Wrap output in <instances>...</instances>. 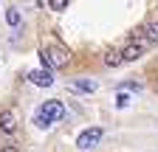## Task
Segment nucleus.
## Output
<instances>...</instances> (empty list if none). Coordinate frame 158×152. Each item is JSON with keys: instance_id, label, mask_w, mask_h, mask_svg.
<instances>
[{"instance_id": "nucleus-2", "label": "nucleus", "mask_w": 158, "mask_h": 152, "mask_svg": "<svg viewBox=\"0 0 158 152\" xmlns=\"http://www.w3.org/2000/svg\"><path fill=\"white\" fill-rule=\"evenodd\" d=\"M71 59V54L62 51V48H40V62H43V68H65Z\"/></svg>"}, {"instance_id": "nucleus-9", "label": "nucleus", "mask_w": 158, "mask_h": 152, "mask_svg": "<svg viewBox=\"0 0 158 152\" xmlns=\"http://www.w3.org/2000/svg\"><path fill=\"white\" fill-rule=\"evenodd\" d=\"M124 59H122V51H110V54H105V65L107 68H116V65H122Z\"/></svg>"}, {"instance_id": "nucleus-13", "label": "nucleus", "mask_w": 158, "mask_h": 152, "mask_svg": "<svg viewBox=\"0 0 158 152\" xmlns=\"http://www.w3.org/2000/svg\"><path fill=\"white\" fill-rule=\"evenodd\" d=\"M122 90H135V93H138V90H141V82H124Z\"/></svg>"}, {"instance_id": "nucleus-5", "label": "nucleus", "mask_w": 158, "mask_h": 152, "mask_svg": "<svg viewBox=\"0 0 158 152\" xmlns=\"http://www.w3.org/2000/svg\"><path fill=\"white\" fill-rule=\"evenodd\" d=\"M144 48H147V45H144L141 40H135V42L124 45V48H122V59H124V62H133V59H138V56L144 54Z\"/></svg>"}, {"instance_id": "nucleus-14", "label": "nucleus", "mask_w": 158, "mask_h": 152, "mask_svg": "<svg viewBox=\"0 0 158 152\" xmlns=\"http://www.w3.org/2000/svg\"><path fill=\"white\" fill-rule=\"evenodd\" d=\"M0 152H20V149H17V146H11V144H6V146L0 149Z\"/></svg>"}, {"instance_id": "nucleus-10", "label": "nucleus", "mask_w": 158, "mask_h": 152, "mask_svg": "<svg viewBox=\"0 0 158 152\" xmlns=\"http://www.w3.org/2000/svg\"><path fill=\"white\" fill-rule=\"evenodd\" d=\"M6 23H9V26H20V11H17V9H9V11H6Z\"/></svg>"}, {"instance_id": "nucleus-1", "label": "nucleus", "mask_w": 158, "mask_h": 152, "mask_svg": "<svg viewBox=\"0 0 158 152\" xmlns=\"http://www.w3.org/2000/svg\"><path fill=\"white\" fill-rule=\"evenodd\" d=\"M65 118V104L62 102H45V104H40L37 113H34V124L37 127H54L56 121H62Z\"/></svg>"}, {"instance_id": "nucleus-8", "label": "nucleus", "mask_w": 158, "mask_h": 152, "mask_svg": "<svg viewBox=\"0 0 158 152\" xmlns=\"http://www.w3.org/2000/svg\"><path fill=\"white\" fill-rule=\"evenodd\" d=\"M73 90H79V93H93L96 90V82L93 79H76L73 82Z\"/></svg>"}, {"instance_id": "nucleus-4", "label": "nucleus", "mask_w": 158, "mask_h": 152, "mask_svg": "<svg viewBox=\"0 0 158 152\" xmlns=\"http://www.w3.org/2000/svg\"><path fill=\"white\" fill-rule=\"evenodd\" d=\"M28 82L37 85V87H51L54 85V76L48 68H37V70H28Z\"/></svg>"}, {"instance_id": "nucleus-12", "label": "nucleus", "mask_w": 158, "mask_h": 152, "mask_svg": "<svg viewBox=\"0 0 158 152\" xmlns=\"http://www.w3.org/2000/svg\"><path fill=\"white\" fill-rule=\"evenodd\" d=\"M127 104H130V96H127V93H118V96H116V107H122V110H124Z\"/></svg>"}, {"instance_id": "nucleus-6", "label": "nucleus", "mask_w": 158, "mask_h": 152, "mask_svg": "<svg viewBox=\"0 0 158 152\" xmlns=\"http://www.w3.org/2000/svg\"><path fill=\"white\" fill-rule=\"evenodd\" d=\"M14 130H17V116H14V110H3V113H0V132L11 135Z\"/></svg>"}, {"instance_id": "nucleus-7", "label": "nucleus", "mask_w": 158, "mask_h": 152, "mask_svg": "<svg viewBox=\"0 0 158 152\" xmlns=\"http://www.w3.org/2000/svg\"><path fill=\"white\" fill-rule=\"evenodd\" d=\"M138 40H141L144 45H155L158 42V23H150L141 34H138Z\"/></svg>"}, {"instance_id": "nucleus-3", "label": "nucleus", "mask_w": 158, "mask_h": 152, "mask_svg": "<svg viewBox=\"0 0 158 152\" xmlns=\"http://www.w3.org/2000/svg\"><path fill=\"white\" fill-rule=\"evenodd\" d=\"M99 141H102V130H99V127H90V130H82V132H79L76 146L82 149V152H88V149H93Z\"/></svg>"}, {"instance_id": "nucleus-11", "label": "nucleus", "mask_w": 158, "mask_h": 152, "mask_svg": "<svg viewBox=\"0 0 158 152\" xmlns=\"http://www.w3.org/2000/svg\"><path fill=\"white\" fill-rule=\"evenodd\" d=\"M68 3H71V0H48V6H51L54 11H65V9H68Z\"/></svg>"}]
</instances>
